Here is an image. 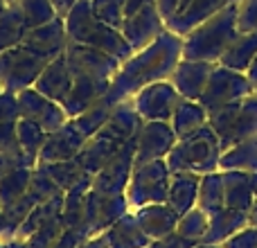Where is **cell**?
<instances>
[{
  "label": "cell",
  "instance_id": "cell-1",
  "mask_svg": "<svg viewBox=\"0 0 257 248\" xmlns=\"http://www.w3.org/2000/svg\"><path fill=\"white\" fill-rule=\"evenodd\" d=\"M178 59H183V39L172 30H165L158 39L151 41L147 48L133 52L120 66L106 93L108 102L117 104L122 99L133 97L145 86L172 77L174 68L178 66Z\"/></svg>",
  "mask_w": 257,
  "mask_h": 248
},
{
  "label": "cell",
  "instance_id": "cell-2",
  "mask_svg": "<svg viewBox=\"0 0 257 248\" xmlns=\"http://www.w3.org/2000/svg\"><path fill=\"white\" fill-rule=\"evenodd\" d=\"M66 32L68 41L81 43L88 48H97L102 52L115 57L117 61L124 63L133 54V48L124 39L122 30L102 23L93 12V0H79L66 16Z\"/></svg>",
  "mask_w": 257,
  "mask_h": 248
},
{
  "label": "cell",
  "instance_id": "cell-3",
  "mask_svg": "<svg viewBox=\"0 0 257 248\" xmlns=\"http://www.w3.org/2000/svg\"><path fill=\"white\" fill-rule=\"evenodd\" d=\"M237 12L239 3L226 5L214 16L205 18V23L196 25L192 32H187L183 41V59L192 61H219L228 45L237 39Z\"/></svg>",
  "mask_w": 257,
  "mask_h": 248
},
{
  "label": "cell",
  "instance_id": "cell-4",
  "mask_svg": "<svg viewBox=\"0 0 257 248\" xmlns=\"http://www.w3.org/2000/svg\"><path fill=\"white\" fill-rule=\"evenodd\" d=\"M219 158H221L219 136L212 131L210 124H205L199 131L181 138L172 147V151L165 156V163H167L172 174L174 172L210 174L214 167H219Z\"/></svg>",
  "mask_w": 257,
  "mask_h": 248
},
{
  "label": "cell",
  "instance_id": "cell-5",
  "mask_svg": "<svg viewBox=\"0 0 257 248\" xmlns=\"http://www.w3.org/2000/svg\"><path fill=\"white\" fill-rule=\"evenodd\" d=\"M169 181H172V172H169L165 158L133 167L128 185L124 190L128 208L136 210L151 203H167Z\"/></svg>",
  "mask_w": 257,
  "mask_h": 248
},
{
  "label": "cell",
  "instance_id": "cell-6",
  "mask_svg": "<svg viewBox=\"0 0 257 248\" xmlns=\"http://www.w3.org/2000/svg\"><path fill=\"white\" fill-rule=\"evenodd\" d=\"M128 210L131 208H128V201L124 194L108 196V194H99V192H95L90 187V192L86 194V201H84L79 226L72 232L79 237V241L88 239V237H97L106 228H111Z\"/></svg>",
  "mask_w": 257,
  "mask_h": 248
},
{
  "label": "cell",
  "instance_id": "cell-7",
  "mask_svg": "<svg viewBox=\"0 0 257 248\" xmlns=\"http://www.w3.org/2000/svg\"><path fill=\"white\" fill-rule=\"evenodd\" d=\"M48 63V59L30 52L23 45L5 50L0 52V88L7 93H21L25 88H32Z\"/></svg>",
  "mask_w": 257,
  "mask_h": 248
},
{
  "label": "cell",
  "instance_id": "cell-8",
  "mask_svg": "<svg viewBox=\"0 0 257 248\" xmlns=\"http://www.w3.org/2000/svg\"><path fill=\"white\" fill-rule=\"evenodd\" d=\"M66 59H68V68H70V75H79V77H88L95 79L99 84L108 86L111 88L113 77L117 75L122 61H117L115 57L102 52L97 48H88V45L81 43H72L68 41L66 48Z\"/></svg>",
  "mask_w": 257,
  "mask_h": 248
},
{
  "label": "cell",
  "instance_id": "cell-9",
  "mask_svg": "<svg viewBox=\"0 0 257 248\" xmlns=\"http://www.w3.org/2000/svg\"><path fill=\"white\" fill-rule=\"evenodd\" d=\"M250 95V79H246L241 72L230 70V68H214L208 77L203 93L199 97V104L205 108V113H214L221 106L237 99H244Z\"/></svg>",
  "mask_w": 257,
  "mask_h": 248
},
{
  "label": "cell",
  "instance_id": "cell-10",
  "mask_svg": "<svg viewBox=\"0 0 257 248\" xmlns=\"http://www.w3.org/2000/svg\"><path fill=\"white\" fill-rule=\"evenodd\" d=\"M181 99L183 97L174 88L172 81L163 79V81H154V84L145 86L142 90H138L131 97V102L145 122H151V120L169 122Z\"/></svg>",
  "mask_w": 257,
  "mask_h": 248
},
{
  "label": "cell",
  "instance_id": "cell-11",
  "mask_svg": "<svg viewBox=\"0 0 257 248\" xmlns=\"http://www.w3.org/2000/svg\"><path fill=\"white\" fill-rule=\"evenodd\" d=\"M16 102H18L21 117L34 122L36 127H41L45 133L57 131L59 127H63V124L70 120V117L66 115L61 104L50 99V97H45V95L39 93L34 86L16 93Z\"/></svg>",
  "mask_w": 257,
  "mask_h": 248
},
{
  "label": "cell",
  "instance_id": "cell-12",
  "mask_svg": "<svg viewBox=\"0 0 257 248\" xmlns=\"http://www.w3.org/2000/svg\"><path fill=\"white\" fill-rule=\"evenodd\" d=\"M133 163H136V140H128L93 176V190L108 196L124 194L128 178H131V172H133Z\"/></svg>",
  "mask_w": 257,
  "mask_h": 248
},
{
  "label": "cell",
  "instance_id": "cell-13",
  "mask_svg": "<svg viewBox=\"0 0 257 248\" xmlns=\"http://www.w3.org/2000/svg\"><path fill=\"white\" fill-rule=\"evenodd\" d=\"M176 142L178 138L169 122H163V120L145 122L136 138V163H133V167L165 158Z\"/></svg>",
  "mask_w": 257,
  "mask_h": 248
},
{
  "label": "cell",
  "instance_id": "cell-14",
  "mask_svg": "<svg viewBox=\"0 0 257 248\" xmlns=\"http://www.w3.org/2000/svg\"><path fill=\"white\" fill-rule=\"evenodd\" d=\"M23 48L30 52L39 54V57L52 61L54 57L66 52L68 48V32H66V18L57 16L54 21L43 23V25L30 27L21 41Z\"/></svg>",
  "mask_w": 257,
  "mask_h": 248
},
{
  "label": "cell",
  "instance_id": "cell-15",
  "mask_svg": "<svg viewBox=\"0 0 257 248\" xmlns=\"http://www.w3.org/2000/svg\"><path fill=\"white\" fill-rule=\"evenodd\" d=\"M88 138L72 124V120H68L63 127H59L57 131L48 133L43 147L39 151V163L36 165H52V163H61V160H72L79 156V151L84 149Z\"/></svg>",
  "mask_w": 257,
  "mask_h": 248
},
{
  "label": "cell",
  "instance_id": "cell-16",
  "mask_svg": "<svg viewBox=\"0 0 257 248\" xmlns=\"http://www.w3.org/2000/svg\"><path fill=\"white\" fill-rule=\"evenodd\" d=\"M165 27L167 25H165L163 16H160V12H158V5H156V0H154V3L145 5L140 12L124 18V23H122V34H124L128 45L133 48V52H138V50L147 48L151 41L158 39L165 32Z\"/></svg>",
  "mask_w": 257,
  "mask_h": 248
},
{
  "label": "cell",
  "instance_id": "cell-17",
  "mask_svg": "<svg viewBox=\"0 0 257 248\" xmlns=\"http://www.w3.org/2000/svg\"><path fill=\"white\" fill-rule=\"evenodd\" d=\"M214 68L210 66V61H192V59H181L178 66L172 72V84L178 90L183 99H196L199 102L201 93H203L208 77Z\"/></svg>",
  "mask_w": 257,
  "mask_h": 248
},
{
  "label": "cell",
  "instance_id": "cell-18",
  "mask_svg": "<svg viewBox=\"0 0 257 248\" xmlns=\"http://www.w3.org/2000/svg\"><path fill=\"white\" fill-rule=\"evenodd\" d=\"M142 124H145V120H142V115L136 111L131 97H128V99H122V102L113 104L111 115H108V120L104 122V127L99 129V131H102L104 136L113 138L115 142H120V145H124L128 140H136Z\"/></svg>",
  "mask_w": 257,
  "mask_h": 248
},
{
  "label": "cell",
  "instance_id": "cell-19",
  "mask_svg": "<svg viewBox=\"0 0 257 248\" xmlns=\"http://www.w3.org/2000/svg\"><path fill=\"white\" fill-rule=\"evenodd\" d=\"M133 214H136L138 226L142 228V232H145L151 241L174 232L178 226V219H181V214H178L169 203L142 205V208L133 210Z\"/></svg>",
  "mask_w": 257,
  "mask_h": 248
},
{
  "label": "cell",
  "instance_id": "cell-20",
  "mask_svg": "<svg viewBox=\"0 0 257 248\" xmlns=\"http://www.w3.org/2000/svg\"><path fill=\"white\" fill-rule=\"evenodd\" d=\"M70 86H72V75H70V68H68L66 52L54 57L52 61L43 68L39 79L34 81V88L39 90V93H43L45 97L54 99V102H59V104L70 93Z\"/></svg>",
  "mask_w": 257,
  "mask_h": 248
},
{
  "label": "cell",
  "instance_id": "cell-21",
  "mask_svg": "<svg viewBox=\"0 0 257 248\" xmlns=\"http://www.w3.org/2000/svg\"><path fill=\"white\" fill-rule=\"evenodd\" d=\"M102 237L106 248H149L151 244V239L138 226L133 210L122 214L111 228H106L102 232Z\"/></svg>",
  "mask_w": 257,
  "mask_h": 248
},
{
  "label": "cell",
  "instance_id": "cell-22",
  "mask_svg": "<svg viewBox=\"0 0 257 248\" xmlns=\"http://www.w3.org/2000/svg\"><path fill=\"white\" fill-rule=\"evenodd\" d=\"M120 147H122L120 142H115L113 138H108V136H104L102 131H97L95 136H90L88 140H86L84 149L79 151L77 160H79L81 169H84L86 174L95 176V174L120 151Z\"/></svg>",
  "mask_w": 257,
  "mask_h": 248
},
{
  "label": "cell",
  "instance_id": "cell-23",
  "mask_svg": "<svg viewBox=\"0 0 257 248\" xmlns=\"http://www.w3.org/2000/svg\"><path fill=\"white\" fill-rule=\"evenodd\" d=\"M244 226H248V212L244 210H232L223 208L219 212L210 214L208 221V232H205L201 244H214L221 246L226 239H230L235 232H239Z\"/></svg>",
  "mask_w": 257,
  "mask_h": 248
},
{
  "label": "cell",
  "instance_id": "cell-24",
  "mask_svg": "<svg viewBox=\"0 0 257 248\" xmlns=\"http://www.w3.org/2000/svg\"><path fill=\"white\" fill-rule=\"evenodd\" d=\"M199 185H201V176L196 172H174L172 181H169L167 203L183 217L196 205Z\"/></svg>",
  "mask_w": 257,
  "mask_h": 248
},
{
  "label": "cell",
  "instance_id": "cell-25",
  "mask_svg": "<svg viewBox=\"0 0 257 248\" xmlns=\"http://www.w3.org/2000/svg\"><path fill=\"white\" fill-rule=\"evenodd\" d=\"M253 201H255V190H253V178L248 174L232 172V169L223 172V203H226V208L248 212Z\"/></svg>",
  "mask_w": 257,
  "mask_h": 248
},
{
  "label": "cell",
  "instance_id": "cell-26",
  "mask_svg": "<svg viewBox=\"0 0 257 248\" xmlns=\"http://www.w3.org/2000/svg\"><path fill=\"white\" fill-rule=\"evenodd\" d=\"M257 57V32H239L237 39L228 45L223 57L219 59L221 66L230 68V70H248L253 59Z\"/></svg>",
  "mask_w": 257,
  "mask_h": 248
},
{
  "label": "cell",
  "instance_id": "cell-27",
  "mask_svg": "<svg viewBox=\"0 0 257 248\" xmlns=\"http://www.w3.org/2000/svg\"><path fill=\"white\" fill-rule=\"evenodd\" d=\"M27 32V23L23 16V9L18 0H9L5 12L0 14V52L21 45L23 36Z\"/></svg>",
  "mask_w": 257,
  "mask_h": 248
},
{
  "label": "cell",
  "instance_id": "cell-28",
  "mask_svg": "<svg viewBox=\"0 0 257 248\" xmlns=\"http://www.w3.org/2000/svg\"><path fill=\"white\" fill-rule=\"evenodd\" d=\"M93 187V176L90 174H84L70 190L63 192V208H61V221L66 230H75L79 226L81 219V210H84V201L86 194Z\"/></svg>",
  "mask_w": 257,
  "mask_h": 248
},
{
  "label": "cell",
  "instance_id": "cell-29",
  "mask_svg": "<svg viewBox=\"0 0 257 248\" xmlns=\"http://www.w3.org/2000/svg\"><path fill=\"white\" fill-rule=\"evenodd\" d=\"M169 124H172L176 138L181 140V138L190 136V133L199 131L201 127H205L208 124V113H205V108L196 99H181Z\"/></svg>",
  "mask_w": 257,
  "mask_h": 248
},
{
  "label": "cell",
  "instance_id": "cell-30",
  "mask_svg": "<svg viewBox=\"0 0 257 248\" xmlns=\"http://www.w3.org/2000/svg\"><path fill=\"white\" fill-rule=\"evenodd\" d=\"M219 167L223 172H228V169H255L257 172V136H250L232 145L230 149L221 151Z\"/></svg>",
  "mask_w": 257,
  "mask_h": 248
},
{
  "label": "cell",
  "instance_id": "cell-31",
  "mask_svg": "<svg viewBox=\"0 0 257 248\" xmlns=\"http://www.w3.org/2000/svg\"><path fill=\"white\" fill-rule=\"evenodd\" d=\"M21 120L16 93H0V151L16 147V124Z\"/></svg>",
  "mask_w": 257,
  "mask_h": 248
},
{
  "label": "cell",
  "instance_id": "cell-32",
  "mask_svg": "<svg viewBox=\"0 0 257 248\" xmlns=\"http://www.w3.org/2000/svg\"><path fill=\"white\" fill-rule=\"evenodd\" d=\"M32 174H34V167H21L0 176V210L9 208L25 194L32 183Z\"/></svg>",
  "mask_w": 257,
  "mask_h": 248
},
{
  "label": "cell",
  "instance_id": "cell-33",
  "mask_svg": "<svg viewBox=\"0 0 257 248\" xmlns=\"http://www.w3.org/2000/svg\"><path fill=\"white\" fill-rule=\"evenodd\" d=\"M196 205L208 214H214L226 208V203H223V174L210 172V174H205V176H201Z\"/></svg>",
  "mask_w": 257,
  "mask_h": 248
},
{
  "label": "cell",
  "instance_id": "cell-34",
  "mask_svg": "<svg viewBox=\"0 0 257 248\" xmlns=\"http://www.w3.org/2000/svg\"><path fill=\"white\" fill-rule=\"evenodd\" d=\"M111 108L113 104L108 102V97L104 95V97H99L97 102H93L88 108H86L84 113H79V115L70 117L72 124H75L77 129H79L81 133H84L86 138L95 136V133L99 131V129L104 127V122L108 120V115H111Z\"/></svg>",
  "mask_w": 257,
  "mask_h": 248
},
{
  "label": "cell",
  "instance_id": "cell-35",
  "mask_svg": "<svg viewBox=\"0 0 257 248\" xmlns=\"http://www.w3.org/2000/svg\"><path fill=\"white\" fill-rule=\"evenodd\" d=\"M45 138H48V133H45L41 127H36L34 122L25 120V117L18 120V124H16V142H18V147H21V151L34 165L39 163V151H41V147H43Z\"/></svg>",
  "mask_w": 257,
  "mask_h": 248
},
{
  "label": "cell",
  "instance_id": "cell-36",
  "mask_svg": "<svg viewBox=\"0 0 257 248\" xmlns=\"http://www.w3.org/2000/svg\"><path fill=\"white\" fill-rule=\"evenodd\" d=\"M36 167H43L45 174L57 183L59 190H70L81 176H84V169H81L79 160L72 158V160H61V163H52V165H36Z\"/></svg>",
  "mask_w": 257,
  "mask_h": 248
},
{
  "label": "cell",
  "instance_id": "cell-37",
  "mask_svg": "<svg viewBox=\"0 0 257 248\" xmlns=\"http://www.w3.org/2000/svg\"><path fill=\"white\" fill-rule=\"evenodd\" d=\"M208 221H210V214L203 212V210L196 205V208H192L190 212H185L181 219H178L176 230L181 232L183 237H187V239L201 244L205 232H208Z\"/></svg>",
  "mask_w": 257,
  "mask_h": 248
},
{
  "label": "cell",
  "instance_id": "cell-38",
  "mask_svg": "<svg viewBox=\"0 0 257 248\" xmlns=\"http://www.w3.org/2000/svg\"><path fill=\"white\" fill-rule=\"evenodd\" d=\"M23 9V16H25L27 30L36 25H43V23H50L57 18V12H54L52 3L50 0H18Z\"/></svg>",
  "mask_w": 257,
  "mask_h": 248
},
{
  "label": "cell",
  "instance_id": "cell-39",
  "mask_svg": "<svg viewBox=\"0 0 257 248\" xmlns=\"http://www.w3.org/2000/svg\"><path fill=\"white\" fill-rule=\"evenodd\" d=\"M124 3L126 0H93V12L102 23L122 30L124 23Z\"/></svg>",
  "mask_w": 257,
  "mask_h": 248
},
{
  "label": "cell",
  "instance_id": "cell-40",
  "mask_svg": "<svg viewBox=\"0 0 257 248\" xmlns=\"http://www.w3.org/2000/svg\"><path fill=\"white\" fill-rule=\"evenodd\" d=\"M21 167H36V165L23 154L18 145L12 147V149L0 151V176L14 172V169H21Z\"/></svg>",
  "mask_w": 257,
  "mask_h": 248
},
{
  "label": "cell",
  "instance_id": "cell-41",
  "mask_svg": "<svg viewBox=\"0 0 257 248\" xmlns=\"http://www.w3.org/2000/svg\"><path fill=\"white\" fill-rule=\"evenodd\" d=\"M237 27H239V32H257V0L239 3Z\"/></svg>",
  "mask_w": 257,
  "mask_h": 248
},
{
  "label": "cell",
  "instance_id": "cell-42",
  "mask_svg": "<svg viewBox=\"0 0 257 248\" xmlns=\"http://www.w3.org/2000/svg\"><path fill=\"white\" fill-rule=\"evenodd\" d=\"M223 248H257V228L248 226V228H241L239 232L226 239L221 244Z\"/></svg>",
  "mask_w": 257,
  "mask_h": 248
},
{
  "label": "cell",
  "instance_id": "cell-43",
  "mask_svg": "<svg viewBox=\"0 0 257 248\" xmlns=\"http://www.w3.org/2000/svg\"><path fill=\"white\" fill-rule=\"evenodd\" d=\"M194 246H196V241L183 237L178 230L169 232V235L160 237V239H154L149 244V248H194Z\"/></svg>",
  "mask_w": 257,
  "mask_h": 248
},
{
  "label": "cell",
  "instance_id": "cell-44",
  "mask_svg": "<svg viewBox=\"0 0 257 248\" xmlns=\"http://www.w3.org/2000/svg\"><path fill=\"white\" fill-rule=\"evenodd\" d=\"M77 244H79V237H77L72 230H66L50 248H77Z\"/></svg>",
  "mask_w": 257,
  "mask_h": 248
},
{
  "label": "cell",
  "instance_id": "cell-45",
  "mask_svg": "<svg viewBox=\"0 0 257 248\" xmlns=\"http://www.w3.org/2000/svg\"><path fill=\"white\" fill-rule=\"evenodd\" d=\"M50 3H52V7H54V12H57V16L66 18L68 12H70V9L75 7L79 0H50Z\"/></svg>",
  "mask_w": 257,
  "mask_h": 248
},
{
  "label": "cell",
  "instance_id": "cell-46",
  "mask_svg": "<svg viewBox=\"0 0 257 248\" xmlns=\"http://www.w3.org/2000/svg\"><path fill=\"white\" fill-rule=\"evenodd\" d=\"M77 248H106V244H104V237L97 235V237H88V239L79 241Z\"/></svg>",
  "mask_w": 257,
  "mask_h": 248
},
{
  "label": "cell",
  "instance_id": "cell-47",
  "mask_svg": "<svg viewBox=\"0 0 257 248\" xmlns=\"http://www.w3.org/2000/svg\"><path fill=\"white\" fill-rule=\"evenodd\" d=\"M0 248H30L25 241H18V239H9V241H0Z\"/></svg>",
  "mask_w": 257,
  "mask_h": 248
},
{
  "label": "cell",
  "instance_id": "cell-48",
  "mask_svg": "<svg viewBox=\"0 0 257 248\" xmlns=\"http://www.w3.org/2000/svg\"><path fill=\"white\" fill-rule=\"evenodd\" d=\"M248 226L257 228V199L253 201V205H250V210H248Z\"/></svg>",
  "mask_w": 257,
  "mask_h": 248
},
{
  "label": "cell",
  "instance_id": "cell-49",
  "mask_svg": "<svg viewBox=\"0 0 257 248\" xmlns=\"http://www.w3.org/2000/svg\"><path fill=\"white\" fill-rule=\"evenodd\" d=\"M248 79H250V84H257V57L253 59V63L248 68Z\"/></svg>",
  "mask_w": 257,
  "mask_h": 248
},
{
  "label": "cell",
  "instance_id": "cell-50",
  "mask_svg": "<svg viewBox=\"0 0 257 248\" xmlns=\"http://www.w3.org/2000/svg\"><path fill=\"white\" fill-rule=\"evenodd\" d=\"M194 248H223V246H214V244H196Z\"/></svg>",
  "mask_w": 257,
  "mask_h": 248
},
{
  "label": "cell",
  "instance_id": "cell-51",
  "mask_svg": "<svg viewBox=\"0 0 257 248\" xmlns=\"http://www.w3.org/2000/svg\"><path fill=\"white\" fill-rule=\"evenodd\" d=\"M250 178H253V190H255V199H257V174L255 176H250Z\"/></svg>",
  "mask_w": 257,
  "mask_h": 248
},
{
  "label": "cell",
  "instance_id": "cell-52",
  "mask_svg": "<svg viewBox=\"0 0 257 248\" xmlns=\"http://www.w3.org/2000/svg\"><path fill=\"white\" fill-rule=\"evenodd\" d=\"M7 3H9V0H0V14L5 12V7H7Z\"/></svg>",
  "mask_w": 257,
  "mask_h": 248
},
{
  "label": "cell",
  "instance_id": "cell-53",
  "mask_svg": "<svg viewBox=\"0 0 257 248\" xmlns=\"http://www.w3.org/2000/svg\"><path fill=\"white\" fill-rule=\"evenodd\" d=\"M0 93H3V88H0Z\"/></svg>",
  "mask_w": 257,
  "mask_h": 248
}]
</instances>
